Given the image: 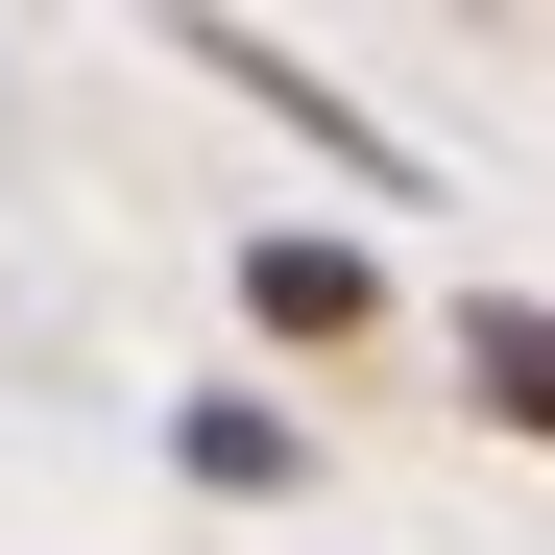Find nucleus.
Returning a JSON list of instances; mask_svg holds the SVG:
<instances>
[{
  "instance_id": "nucleus-1",
  "label": "nucleus",
  "mask_w": 555,
  "mask_h": 555,
  "mask_svg": "<svg viewBox=\"0 0 555 555\" xmlns=\"http://www.w3.org/2000/svg\"><path fill=\"white\" fill-rule=\"evenodd\" d=\"M169 49H194V73H218V98H266V121H291V145H314V169H362V194H411V145H387V121H362V98H338V73H291V49H266V25H242V0H169Z\"/></svg>"
},
{
  "instance_id": "nucleus-2",
  "label": "nucleus",
  "mask_w": 555,
  "mask_h": 555,
  "mask_svg": "<svg viewBox=\"0 0 555 555\" xmlns=\"http://www.w3.org/2000/svg\"><path fill=\"white\" fill-rule=\"evenodd\" d=\"M362 314H387V266H362L338 218H266V242H242V338H266V362H338Z\"/></svg>"
},
{
  "instance_id": "nucleus-3",
  "label": "nucleus",
  "mask_w": 555,
  "mask_h": 555,
  "mask_svg": "<svg viewBox=\"0 0 555 555\" xmlns=\"http://www.w3.org/2000/svg\"><path fill=\"white\" fill-rule=\"evenodd\" d=\"M169 483H194V507H291V483H314V411H266V387H169Z\"/></svg>"
},
{
  "instance_id": "nucleus-4",
  "label": "nucleus",
  "mask_w": 555,
  "mask_h": 555,
  "mask_svg": "<svg viewBox=\"0 0 555 555\" xmlns=\"http://www.w3.org/2000/svg\"><path fill=\"white\" fill-rule=\"evenodd\" d=\"M459 411H483L507 459L555 435V314H531V291H459Z\"/></svg>"
}]
</instances>
